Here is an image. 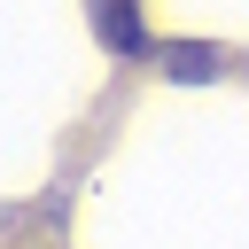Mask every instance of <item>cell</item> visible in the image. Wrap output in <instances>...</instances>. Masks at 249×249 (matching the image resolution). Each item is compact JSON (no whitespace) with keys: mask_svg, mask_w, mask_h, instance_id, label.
<instances>
[{"mask_svg":"<svg viewBox=\"0 0 249 249\" xmlns=\"http://www.w3.org/2000/svg\"><path fill=\"white\" fill-rule=\"evenodd\" d=\"M93 16H101V39H109V47L140 54V16H132V0H93Z\"/></svg>","mask_w":249,"mask_h":249,"instance_id":"obj_1","label":"cell"}]
</instances>
